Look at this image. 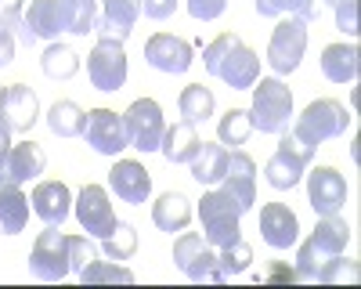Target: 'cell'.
I'll return each instance as SVG.
<instances>
[{
    "instance_id": "cell-34",
    "label": "cell",
    "mask_w": 361,
    "mask_h": 289,
    "mask_svg": "<svg viewBox=\"0 0 361 289\" xmlns=\"http://www.w3.org/2000/svg\"><path fill=\"white\" fill-rule=\"evenodd\" d=\"M250 130H253V123H250V112L246 109H228L224 116H221V123H217V137H221V144L228 149H238V144H246L250 141Z\"/></svg>"
},
{
    "instance_id": "cell-2",
    "label": "cell",
    "mask_w": 361,
    "mask_h": 289,
    "mask_svg": "<svg viewBox=\"0 0 361 289\" xmlns=\"http://www.w3.org/2000/svg\"><path fill=\"white\" fill-rule=\"evenodd\" d=\"M347 242H350V228H347L343 217H336V214L318 217L311 239L300 246V253H296V268H293L296 282H314L329 257H343Z\"/></svg>"
},
{
    "instance_id": "cell-43",
    "label": "cell",
    "mask_w": 361,
    "mask_h": 289,
    "mask_svg": "<svg viewBox=\"0 0 361 289\" xmlns=\"http://www.w3.org/2000/svg\"><path fill=\"white\" fill-rule=\"evenodd\" d=\"M137 4L148 18H156V22H163V18H170L177 11V0H137Z\"/></svg>"
},
{
    "instance_id": "cell-9",
    "label": "cell",
    "mask_w": 361,
    "mask_h": 289,
    "mask_svg": "<svg viewBox=\"0 0 361 289\" xmlns=\"http://www.w3.org/2000/svg\"><path fill=\"white\" fill-rule=\"evenodd\" d=\"M29 268H33V275L44 278V282H62L66 275H73V268H69V235H62V231H54L47 224V231H40L37 242H33Z\"/></svg>"
},
{
    "instance_id": "cell-12",
    "label": "cell",
    "mask_w": 361,
    "mask_h": 289,
    "mask_svg": "<svg viewBox=\"0 0 361 289\" xmlns=\"http://www.w3.org/2000/svg\"><path fill=\"white\" fill-rule=\"evenodd\" d=\"M83 137H87L90 149L102 152V156H119L123 149H130L123 116H116L112 109H90L87 123H83Z\"/></svg>"
},
{
    "instance_id": "cell-31",
    "label": "cell",
    "mask_w": 361,
    "mask_h": 289,
    "mask_svg": "<svg viewBox=\"0 0 361 289\" xmlns=\"http://www.w3.org/2000/svg\"><path fill=\"white\" fill-rule=\"evenodd\" d=\"M217 102H214V91L202 83H188L185 91H180V116H185L188 123H206L209 116H214Z\"/></svg>"
},
{
    "instance_id": "cell-32",
    "label": "cell",
    "mask_w": 361,
    "mask_h": 289,
    "mask_svg": "<svg viewBox=\"0 0 361 289\" xmlns=\"http://www.w3.org/2000/svg\"><path fill=\"white\" fill-rule=\"evenodd\" d=\"M260 18H282L293 15L300 22H314L318 18V0H257Z\"/></svg>"
},
{
    "instance_id": "cell-27",
    "label": "cell",
    "mask_w": 361,
    "mask_h": 289,
    "mask_svg": "<svg viewBox=\"0 0 361 289\" xmlns=\"http://www.w3.org/2000/svg\"><path fill=\"white\" fill-rule=\"evenodd\" d=\"M29 224V199L22 195L18 185H0V231L18 235Z\"/></svg>"
},
{
    "instance_id": "cell-20",
    "label": "cell",
    "mask_w": 361,
    "mask_h": 289,
    "mask_svg": "<svg viewBox=\"0 0 361 289\" xmlns=\"http://www.w3.org/2000/svg\"><path fill=\"white\" fill-rule=\"evenodd\" d=\"M137 15H141L137 0H102V15L94 22L98 40H119V44H123L134 33Z\"/></svg>"
},
{
    "instance_id": "cell-4",
    "label": "cell",
    "mask_w": 361,
    "mask_h": 289,
    "mask_svg": "<svg viewBox=\"0 0 361 289\" xmlns=\"http://www.w3.org/2000/svg\"><path fill=\"white\" fill-rule=\"evenodd\" d=\"M347 123H350L347 105H340L336 98H318V102H311L304 109V116H296L293 134L304 144H311V149H318L322 141L347 134Z\"/></svg>"
},
{
    "instance_id": "cell-41",
    "label": "cell",
    "mask_w": 361,
    "mask_h": 289,
    "mask_svg": "<svg viewBox=\"0 0 361 289\" xmlns=\"http://www.w3.org/2000/svg\"><path fill=\"white\" fill-rule=\"evenodd\" d=\"M336 29L347 37H357V0H340L336 4Z\"/></svg>"
},
{
    "instance_id": "cell-17",
    "label": "cell",
    "mask_w": 361,
    "mask_h": 289,
    "mask_svg": "<svg viewBox=\"0 0 361 289\" xmlns=\"http://www.w3.org/2000/svg\"><path fill=\"white\" fill-rule=\"evenodd\" d=\"M58 33H66L58 0H29V11L22 15V44L33 47L37 40H54Z\"/></svg>"
},
{
    "instance_id": "cell-37",
    "label": "cell",
    "mask_w": 361,
    "mask_h": 289,
    "mask_svg": "<svg viewBox=\"0 0 361 289\" xmlns=\"http://www.w3.org/2000/svg\"><path fill=\"white\" fill-rule=\"evenodd\" d=\"M80 282H134V271L119 264H105V260H90L80 271Z\"/></svg>"
},
{
    "instance_id": "cell-18",
    "label": "cell",
    "mask_w": 361,
    "mask_h": 289,
    "mask_svg": "<svg viewBox=\"0 0 361 289\" xmlns=\"http://www.w3.org/2000/svg\"><path fill=\"white\" fill-rule=\"evenodd\" d=\"M145 62L159 73H188L192 66V44L173 33H156L145 44Z\"/></svg>"
},
{
    "instance_id": "cell-48",
    "label": "cell",
    "mask_w": 361,
    "mask_h": 289,
    "mask_svg": "<svg viewBox=\"0 0 361 289\" xmlns=\"http://www.w3.org/2000/svg\"><path fill=\"white\" fill-rule=\"evenodd\" d=\"M325 4H333V8H336V4H340V0H325Z\"/></svg>"
},
{
    "instance_id": "cell-44",
    "label": "cell",
    "mask_w": 361,
    "mask_h": 289,
    "mask_svg": "<svg viewBox=\"0 0 361 289\" xmlns=\"http://www.w3.org/2000/svg\"><path fill=\"white\" fill-rule=\"evenodd\" d=\"M11 58H15V37H11V29L0 22V69L11 66Z\"/></svg>"
},
{
    "instance_id": "cell-36",
    "label": "cell",
    "mask_w": 361,
    "mask_h": 289,
    "mask_svg": "<svg viewBox=\"0 0 361 289\" xmlns=\"http://www.w3.org/2000/svg\"><path fill=\"white\" fill-rule=\"evenodd\" d=\"M250 260H253V250H250L243 239H235V242L221 246V253H217V268H221L224 282H228L231 275H243V271L250 268Z\"/></svg>"
},
{
    "instance_id": "cell-15",
    "label": "cell",
    "mask_w": 361,
    "mask_h": 289,
    "mask_svg": "<svg viewBox=\"0 0 361 289\" xmlns=\"http://www.w3.org/2000/svg\"><path fill=\"white\" fill-rule=\"evenodd\" d=\"M44 163H47V156H44V149L37 141H22V144H11L8 149V156L0 159V185H25V181H33V178H40L44 173Z\"/></svg>"
},
{
    "instance_id": "cell-46",
    "label": "cell",
    "mask_w": 361,
    "mask_h": 289,
    "mask_svg": "<svg viewBox=\"0 0 361 289\" xmlns=\"http://www.w3.org/2000/svg\"><path fill=\"white\" fill-rule=\"evenodd\" d=\"M8 149H11V127L4 123V116H0V159L8 156Z\"/></svg>"
},
{
    "instance_id": "cell-16",
    "label": "cell",
    "mask_w": 361,
    "mask_h": 289,
    "mask_svg": "<svg viewBox=\"0 0 361 289\" xmlns=\"http://www.w3.org/2000/svg\"><path fill=\"white\" fill-rule=\"evenodd\" d=\"M221 185H224L221 192H228V195L238 202V210H243V214L253 210V202H257V163H253V156L231 149V156H228V173H224Z\"/></svg>"
},
{
    "instance_id": "cell-33",
    "label": "cell",
    "mask_w": 361,
    "mask_h": 289,
    "mask_svg": "<svg viewBox=\"0 0 361 289\" xmlns=\"http://www.w3.org/2000/svg\"><path fill=\"white\" fill-rule=\"evenodd\" d=\"M40 66H44V73L51 80H69L80 69V58H76V51L69 44H51L44 51V58H40Z\"/></svg>"
},
{
    "instance_id": "cell-24",
    "label": "cell",
    "mask_w": 361,
    "mask_h": 289,
    "mask_svg": "<svg viewBox=\"0 0 361 289\" xmlns=\"http://www.w3.org/2000/svg\"><path fill=\"white\" fill-rule=\"evenodd\" d=\"M322 73L333 83H354L361 73V51L357 44H329L322 51Z\"/></svg>"
},
{
    "instance_id": "cell-25",
    "label": "cell",
    "mask_w": 361,
    "mask_h": 289,
    "mask_svg": "<svg viewBox=\"0 0 361 289\" xmlns=\"http://www.w3.org/2000/svg\"><path fill=\"white\" fill-rule=\"evenodd\" d=\"M228 149L221 141H202L199 144V152H195V159L188 163L192 166V178L199 181V185H221L224 181V173H228Z\"/></svg>"
},
{
    "instance_id": "cell-11",
    "label": "cell",
    "mask_w": 361,
    "mask_h": 289,
    "mask_svg": "<svg viewBox=\"0 0 361 289\" xmlns=\"http://www.w3.org/2000/svg\"><path fill=\"white\" fill-rule=\"evenodd\" d=\"M87 73H90V83L98 91H119L127 83V51L119 40H98L94 51L87 58Z\"/></svg>"
},
{
    "instance_id": "cell-47",
    "label": "cell",
    "mask_w": 361,
    "mask_h": 289,
    "mask_svg": "<svg viewBox=\"0 0 361 289\" xmlns=\"http://www.w3.org/2000/svg\"><path fill=\"white\" fill-rule=\"evenodd\" d=\"M4 94H8V87H0V105H4Z\"/></svg>"
},
{
    "instance_id": "cell-30",
    "label": "cell",
    "mask_w": 361,
    "mask_h": 289,
    "mask_svg": "<svg viewBox=\"0 0 361 289\" xmlns=\"http://www.w3.org/2000/svg\"><path fill=\"white\" fill-rule=\"evenodd\" d=\"M58 8H62V22H66L69 33H76V37L94 33L98 0H58Z\"/></svg>"
},
{
    "instance_id": "cell-10",
    "label": "cell",
    "mask_w": 361,
    "mask_h": 289,
    "mask_svg": "<svg viewBox=\"0 0 361 289\" xmlns=\"http://www.w3.org/2000/svg\"><path fill=\"white\" fill-rule=\"evenodd\" d=\"M173 264L185 271L192 282H224L221 268H217V253L209 250V242L195 231H185L173 242Z\"/></svg>"
},
{
    "instance_id": "cell-42",
    "label": "cell",
    "mask_w": 361,
    "mask_h": 289,
    "mask_svg": "<svg viewBox=\"0 0 361 289\" xmlns=\"http://www.w3.org/2000/svg\"><path fill=\"white\" fill-rule=\"evenodd\" d=\"M22 4L25 0H0V22L8 29H15L18 40H22Z\"/></svg>"
},
{
    "instance_id": "cell-3",
    "label": "cell",
    "mask_w": 361,
    "mask_h": 289,
    "mask_svg": "<svg viewBox=\"0 0 361 289\" xmlns=\"http://www.w3.org/2000/svg\"><path fill=\"white\" fill-rule=\"evenodd\" d=\"M253 109H250V123L260 134H282L289 130L293 120V91L279 76H260L253 87Z\"/></svg>"
},
{
    "instance_id": "cell-13",
    "label": "cell",
    "mask_w": 361,
    "mask_h": 289,
    "mask_svg": "<svg viewBox=\"0 0 361 289\" xmlns=\"http://www.w3.org/2000/svg\"><path fill=\"white\" fill-rule=\"evenodd\" d=\"M76 221L83 224L87 235L105 239L109 231L116 228V210L109 202V192L102 185H83L76 195Z\"/></svg>"
},
{
    "instance_id": "cell-39",
    "label": "cell",
    "mask_w": 361,
    "mask_h": 289,
    "mask_svg": "<svg viewBox=\"0 0 361 289\" xmlns=\"http://www.w3.org/2000/svg\"><path fill=\"white\" fill-rule=\"evenodd\" d=\"M90 260H94V246H90L83 235H69V268L83 271Z\"/></svg>"
},
{
    "instance_id": "cell-35",
    "label": "cell",
    "mask_w": 361,
    "mask_h": 289,
    "mask_svg": "<svg viewBox=\"0 0 361 289\" xmlns=\"http://www.w3.org/2000/svg\"><path fill=\"white\" fill-rule=\"evenodd\" d=\"M102 246H105V257H109V260H130L134 250H137V231H134V224L116 221V228L102 239Z\"/></svg>"
},
{
    "instance_id": "cell-23",
    "label": "cell",
    "mask_w": 361,
    "mask_h": 289,
    "mask_svg": "<svg viewBox=\"0 0 361 289\" xmlns=\"http://www.w3.org/2000/svg\"><path fill=\"white\" fill-rule=\"evenodd\" d=\"M0 116H4V123L11 130L29 134V127H33L37 116H40V102H37V94L29 91L25 83H11L8 94H4V105H0Z\"/></svg>"
},
{
    "instance_id": "cell-28",
    "label": "cell",
    "mask_w": 361,
    "mask_h": 289,
    "mask_svg": "<svg viewBox=\"0 0 361 289\" xmlns=\"http://www.w3.org/2000/svg\"><path fill=\"white\" fill-rule=\"evenodd\" d=\"M152 221L159 231H185L188 221H192V207H188V199L180 195V192H166L156 199V207H152Z\"/></svg>"
},
{
    "instance_id": "cell-19",
    "label": "cell",
    "mask_w": 361,
    "mask_h": 289,
    "mask_svg": "<svg viewBox=\"0 0 361 289\" xmlns=\"http://www.w3.org/2000/svg\"><path fill=\"white\" fill-rule=\"evenodd\" d=\"M260 235L271 250H289L300 239V221L286 202H267L260 210Z\"/></svg>"
},
{
    "instance_id": "cell-7",
    "label": "cell",
    "mask_w": 361,
    "mask_h": 289,
    "mask_svg": "<svg viewBox=\"0 0 361 289\" xmlns=\"http://www.w3.org/2000/svg\"><path fill=\"white\" fill-rule=\"evenodd\" d=\"M307 51V22H300V18H282L275 25V33H271V44H267V66L275 69L279 76H289L296 66H300V58H304Z\"/></svg>"
},
{
    "instance_id": "cell-6",
    "label": "cell",
    "mask_w": 361,
    "mask_h": 289,
    "mask_svg": "<svg viewBox=\"0 0 361 289\" xmlns=\"http://www.w3.org/2000/svg\"><path fill=\"white\" fill-rule=\"evenodd\" d=\"M311 159H314V149H311V144H304L296 134H286V130H282L279 149H275V156L267 159V170H264V173H267V185L279 188V192L296 188Z\"/></svg>"
},
{
    "instance_id": "cell-8",
    "label": "cell",
    "mask_w": 361,
    "mask_h": 289,
    "mask_svg": "<svg viewBox=\"0 0 361 289\" xmlns=\"http://www.w3.org/2000/svg\"><path fill=\"white\" fill-rule=\"evenodd\" d=\"M123 127H127L130 149H137V152H159V141H163V134H166L159 102L137 98V102L127 109V116H123Z\"/></svg>"
},
{
    "instance_id": "cell-40",
    "label": "cell",
    "mask_w": 361,
    "mask_h": 289,
    "mask_svg": "<svg viewBox=\"0 0 361 289\" xmlns=\"http://www.w3.org/2000/svg\"><path fill=\"white\" fill-rule=\"evenodd\" d=\"M228 8V0H188V15L199 18V22H214L221 18Z\"/></svg>"
},
{
    "instance_id": "cell-14",
    "label": "cell",
    "mask_w": 361,
    "mask_h": 289,
    "mask_svg": "<svg viewBox=\"0 0 361 289\" xmlns=\"http://www.w3.org/2000/svg\"><path fill=\"white\" fill-rule=\"evenodd\" d=\"M307 199L318 217L340 214L347 202V181L336 166H318L314 173H307Z\"/></svg>"
},
{
    "instance_id": "cell-22",
    "label": "cell",
    "mask_w": 361,
    "mask_h": 289,
    "mask_svg": "<svg viewBox=\"0 0 361 289\" xmlns=\"http://www.w3.org/2000/svg\"><path fill=\"white\" fill-rule=\"evenodd\" d=\"M33 210H37V217L44 224L62 228L69 210H73V195H69V188L62 181H40L37 192H33Z\"/></svg>"
},
{
    "instance_id": "cell-45",
    "label": "cell",
    "mask_w": 361,
    "mask_h": 289,
    "mask_svg": "<svg viewBox=\"0 0 361 289\" xmlns=\"http://www.w3.org/2000/svg\"><path fill=\"white\" fill-rule=\"evenodd\" d=\"M257 282H296V271L293 268H271L267 275H257Z\"/></svg>"
},
{
    "instance_id": "cell-5",
    "label": "cell",
    "mask_w": 361,
    "mask_h": 289,
    "mask_svg": "<svg viewBox=\"0 0 361 289\" xmlns=\"http://www.w3.org/2000/svg\"><path fill=\"white\" fill-rule=\"evenodd\" d=\"M238 217H243V210H238V202L228 195V192H206L202 202H199V221H202V239L209 246H228L238 235Z\"/></svg>"
},
{
    "instance_id": "cell-38",
    "label": "cell",
    "mask_w": 361,
    "mask_h": 289,
    "mask_svg": "<svg viewBox=\"0 0 361 289\" xmlns=\"http://www.w3.org/2000/svg\"><path fill=\"white\" fill-rule=\"evenodd\" d=\"M361 278V271H357V264L354 260H340V257H329L325 264H322V271H318V278L314 282H357Z\"/></svg>"
},
{
    "instance_id": "cell-1",
    "label": "cell",
    "mask_w": 361,
    "mask_h": 289,
    "mask_svg": "<svg viewBox=\"0 0 361 289\" xmlns=\"http://www.w3.org/2000/svg\"><path fill=\"white\" fill-rule=\"evenodd\" d=\"M202 62H206V73L221 76L231 91H250L260 80V58L243 44L238 33H221L214 44H206Z\"/></svg>"
},
{
    "instance_id": "cell-29",
    "label": "cell",
    "mask_w": 361,
    "mask_h": 289,
    "mask_svg": "<svg viewBox=\"0 0 361 289\" xmlns=\"http://www.w3.org/2000/svg\"><path fill=\"white\" fill-rule=\"evenodd\" d=\"M83 123H87V112H83L76 102H69V98L54 102L51 112H47V127H51L58 137H80V134H83Z\"/></svg>"
},
{
    "instance_id": "cell-21",
    "label": "cell",
    "mask_w": 361,
    "mask_h": 289,
    "mask_svg": "<svg viewBox=\"0 0 361 289\" xmlns=\"http://www.w3.org/2000/svg\"><path fill=\"white\" fill-rule=\"evenodd\" d=\"M109 185L112 192L123 199V202H148V195H152V178H148V170L134 159H119L112 170H109Z\"/></svg>"
},
{
    "instance_id": "cell-26",
    "label": "cell",
    "mask_w": 361,
    "mask_h": 289,
    "mask_svg": "<svg viewBox=\"0 0 361 289\" xmlns=\"http://www.w3.org/2000/svg\"><path fill=\"white\" fill-rule=\"evenodd\" d=\"M199 144H202V137L195 134V123L180 120V123L166 127V134H163V141H159V152H163L170 163H192L195 152H199Z\"/></svg>"
}]
</instances>
